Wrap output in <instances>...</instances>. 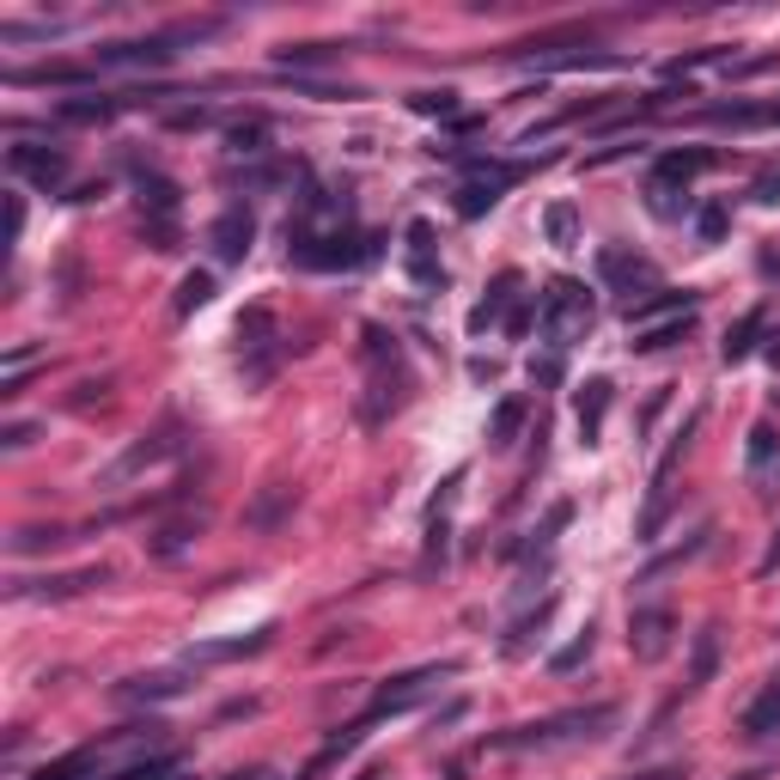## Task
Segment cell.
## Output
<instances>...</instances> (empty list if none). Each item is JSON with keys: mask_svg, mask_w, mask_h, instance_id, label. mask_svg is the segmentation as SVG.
Masks as SVG:
<instances>
[{"mask_svg": "<svg viewBox=\"0 0 780 780\" xmlns=\"http://www.w3.org/2000/svg\"><path fill=\"white\" fill-rule=\"evenodd\" d=\"M409 390H415V372H409L402 342L384 330V323H367V330H360V421L384 427L390 415L409 402Z\"/></svg>", "mask_w": 780, "mask_h": 780, "instance_id": "cell-1", "label": "cell"}, {"mask_svg": "<svg viewBox=\"0 0 780 780\" xmlns=\"http://www.w3.org/2000/svg\"><path fill=\"white\" fill-rule=\"evenodd\" d=\"M774 451H780V433L769 421H757V427H750V470H769Z\"/></svg>", "mask_w": 780, "mask_h": 780, "instance_id": "cell-44", "label": "cell"}, {"mask_svg": "<svg viewBox=\"0 0 780 780\" xmlns=\"http://www.w3.org/2000/svg\"><path fill=\"white\" fill-rule=\"evenodd\" d=\"M12 86H86L92 74L86 68H68V61H49V68H19V74H7Z\"/></svg>", "mask_w": 780, "mask_h": 780, "instance_id": "cell-32", "label": "cell"}, {"mask_svg": "<svg viewBox=\"0 0 780 780\" xmlns=\"http://www.w3.org/2000/svg\"><path fill=\"white\" fill-rule=\"evenodd\" d=\"M464 172H470V177H464V189H458V214L464 220H482L488 207L530 172V165H518V159H482V153H476V159H464Z\"/></svg>", "mask_w": 780, "mask_h": 780, "instance_id": "cell-7", "label": "cell"}, {"mask_svg": "<svg viewBox=\"0 0 780 780\" xmlns=\"http://www.w3.org/2000/svg\"><path fill=\"white\" fill-rule=\"evenodd\" d=\"M708 165H720V153H708V147H689V153H665V159L653 165V177H665V184H689V177H701Z\"/></svg>", "mask_w": 780, "mask_h": 780, "instance_id": "cell-25", "label": "cell"}, {"mask_svg": "<svg viewBox=\"0 0 780 780\" xmlns=\"http://www.w3.org/2000/svg\"><path fill=\"white\" fill-rule=\"evenodd\" d=\"M530 379H537V384H555V379H562V354H549V360H530Z\"/></svg>", "mask_w": 780, "mask_h": 780, "instance_id": "cell-52", "label": "cell"}, {"mask_svg": "<svg viewBox=\"0 0 780 780\" xmlns=\"http://www.w3.org/2000/svg\"><path fill=\"white\" fill-rule=\"evenodd\" d=\"M750 195H757L762 207H780V165H769V172L757 177V189H750Z\"/></svg>", "mask_w": 780, "mask_h": 780, "instance_id": "cell-48", "label": "cell"}, {"mask_svg": "<svg viewBox=\"0 0 780 780\" xmlns=\"http://www.w3.org/2000/svg\"><path fill=\"white\" fill-rule=\"evenodd\" d=\"M762 574H780V537L769 543V555H762Z\"/></svg>", "mask_w": 780, "mask_h": 780, "instance_id": "cell-54", "label": "cell"}, {"mask_svg": "<svg viewBox=\"0 0 780 780\" xmlns=\"http://www.w3.org/2000/svg\"><path fill=\"white\" fill-rule=\"evenodd\" d=\"M725 232H732V214H725L720 202H708V207H695V238L701 244H720Z\"/></svg>", "mask_w": 780, "mask_h": 780, "instance_id": "cell-43", "label": "cell"}, {"mask_svg": "<svg viewBox=\"0 0 780 780\" xmlns=\"http://www.w3.org/2000/svg\"><path fill=\"white\" fill-rule=\"evenodd\" d=\"M701 116L720 128H780V104H713Z\"/></svg>", "mask_w": 780, "mask_h": 780, "instance_id": "cell-23", "label": "cell"}, {"mask_svg": "<svg viewBox=\"0 0 780 780\" xmlns=\"http://www.w3.org/2000/svg\"><path fill=\"white\" fill-rule=\"evenodd\" d=\"M104 390H110V379H98V384L86 379V384H80V390H74V397H68V409H92V397H104Z\"/></svg>", "mask_w": 780, "mask_h": 780, "instance_id": "cell-51", "label": "cell"}, {"mask_svg": "<svg viewBox=\"0 0 780 780\" xmlns=\"http://www.w3.org/2000/svg\"><path fill=\"white\" fill-rule=\"evenodd\" d=\"M360 780H384V774H360Z\"/></svg>", "mask_w": 780, "mask_h": 780, "instance_id": "cell-57", "label": "cell"}, {"mask_svg": "<svg viewBox=\"0 0 780 780\" xmlns=\"http://www.w3.org/2000/svg\"><path fill=\"white\" fill-rule=\"evenodd\" d=\"M671 634H677V616H671L665 604H641L628 616V653L641 659V665H659V659L671 653Z\"/></svg>", "mask_w": 780, "mask_h": 780, "instance_id": "cell-11", "label": "cell"}, {"mask_svg": "<svg viewBox=\"0 0 780 780\" xmlns=\"http://www.w3.org/2000/svg\"><path fill=\"white\" fill-rule=\"evenodd\" d=\"M269 646H275V628H251V634H232V641H195V646H184V671L256 659V653H269Z\"/></svg>", "mask_w": 780, "mask_h": 780, "instance_id": "cell-13", "label": "cell"}, {"mask_svg": "<svg viewBox=\"0 0 780 780\" xmlns=\"http://www.w3.org/2000/svg\"><path fill=\"white\" fill-rule=\"evenodd\" d=\"M184 677H177V671H165V677H128V683H116V695L123 701H177L184 695Z\"/></svg>", "mask_w": 780, "mask_h": 780, "instance_id": "cell-28", "label": "cell"}, {"mask_svg": "<svg viewBox=\"0 0 780 780\" xmlns=\"http://www.w3.org/2000/svg\"><path fill=\"white\" fill-rule=\"evenodd\" d=\"M116 110H123V98H61L56 104V116L74 123V128H98V123H110Z\"/></svg>", "mask_w": 780, "mask_h": 780, "instance_id": "cell-26", "label": "cell"}, {"mask_svg": "<svg viewBox=\"0 0 780 780\" xmlns=\"http://www.w3.org/2000/svg\"><path fill=\"white\" fill-rule=\"evenodd\" d=\"M207 530V513H184V518H165V525H153L147 537V555L153 562H177L184 549H195V537Z\"/></svg>", "mask_w": 780, "mask_h": 780, "instance_id": "cell-18", "label": "cell"}, {"mask_svg": "<svg viewBox=\"0 0 780 780\" xmlns=\"http://www.w3.org/2000/svg\"><path fill=\"white\" fill-rule=\"evenodd\" d=\"M287 256L299 269H318V275H335V269H360L379 256V238L367 232H323V238H305V232H287Z\"/></svg>", "mask_w": 780, "mask_h": 780, "instance_id": "cell-5", "label": "cell"}, {"mask_svg": "<svg viewBox=\"0 0 780 780\" xmlns=\"http://www.w3.org/2000/svg\"><path fill=\"white\" fill-rule=\"evenodd\" d=\"M738 725H744V738H757V744H762V738H780V677L762 689L757 701H750Z\"/></svg>", "mask_w": 780, "mask_h": 780, "instance_id": "cell-24", "label": "cell"}, {"mask_svg": "<svg viewBox=\"0 0 780 780\" xmlns=\"http://www.w3.org/2000/svg\"><path fill=\"white\" fill-rule=\"evenodd\" d=\"M293 506H299V488H287V482H269L251 506H244V525H251V530H281V518H287Z\"/></svg>", "mask_w": 780, "mask_h": 780, "instance_id": "cell-20", "label": "cell"}, {"mask_svg": "<svg viewBox=\"0 0 780 780\" xmlns=\"http://www.w3.org/2000/svg\"><path fill=\"white\" fill-rule=\"evenodd\" d=\"M518 427H525V397H500L488 415V446H513Z\"/></svg>", "mask_w": 780, "mask_h": 780, "instance_id": "cell-30", "label": "cell"}, {"mask_svg": "<svg viewBox=\"0 0 780 780\" xmlns=\"http://www.w3.org/2000/svg\"><path fill=\"white\" fill-rule=\"evenodd\" d=\"M597 281H604L610 293L641 299V287L653 293V263H646V256H634V251H616V244H604V251H597Z\"/></svg>", "mask_w": 780, "mask_h": 780, "instance_id": "cell-15", "label": "cell"}, {"mask_svg": "<svg viewBox=\"0 0 780 780\" xmlns=\"http://www.w3.org/2000/svg\"><path fill=\"white\" fill-rule=\"evenodd\" d=\"M207 123H214V110H207V104H184V110L165 116V128H207Z\"/></svg>", "mask_w": 780, "mask_h": 780, "instance_id": "cell-47", "label": "cell"}, {"mask_svg": "<svg viewBox=\"0 0 780 780\" xmlns=\"http://www.w3.org/2000/svg\"><path fill=\"white\" fill-rule=\"evenodd\" d=\"M226 780H244V774H226Z\"/></svg>", "mask_w": 780, "mask_h": 780, "instance_id": "cell-58", "label": "cell"}, {"mask_svg": "<svg viewBox=\"0 0 780 780\" xmlns=\"http://www.w3.org/2000/svg\"><path fill=\"white\" fill-rule=\"evenodd\" d=\"M769 354H774V360H780V335H774V342H769Z\"/></svg>", "mask_w": 780, "mask_h": 780, "instance_id": "cell-56", "label": "cell"}, {"mask_svg": "<svg viewBox=\"0 0 780 780\" xmlns=\"http://www.w3.org/2000/svg\"><path fill=\"white\" fill-rule=\"evenodd\" d=\"M140 238H153V251H177V220H140Z\"/></svg>", "mask_w": 780, "mask_h": 780, "instance_id": "cell-46", "label": "cell"}, {"mask_svg": "<svg viewBox=\"0 0 780 780\" xmlns=\"http://www.w3.org/2000/svg\"><path fill=\"white\" fill-rule=\"evenodd\" d=\"M207 244H214V256H220L226 269H238L244 256H251V244H256V214H251L244 202H232L226 214L207 226Z\"/></svg>", "mask_w": 780, "mask_h": 780, "instance_id": "cell-12", "label": "cell"}, {"mask_svg": "<svg viewBox=\"0 0 780 780\" xmlns=\"http://www.w3.org/2000/svg\"><path fill=\"white\" fill-rule=\"evenodd\" d=\"M335 56H342V43H287V49H275V68L305 74V68H323V61H335Z\"/></svg>", "mask_w": 780, "mask_h": 780, "instance_id": "cell-29", "label": "cell"}, {"mask_svg": "<svg viewBox=\"0 0 780 780\" xmlns=\"http://www.w3.org/2000/svg\"><path fill=\"white\" fill-rule=\"evenodd\" d=\"M177 451H184V421H177V415H165V421L153 427V433H140L116 464H104V470H98V488H128L135 476H147L153 464L177 458Z\"/></svg>", "mask_w": 780, "mask_h": 780, "instance_id": "cell-6", "label": "cell"}, {"mask_svg": "<svg viewBox=\"0 0 780 780\" xmlns=\"http://www.w3.org/2000/svg\"><path fill=\"white\" fill-rule=\"evenodd\" d=\"M537 61V68H622V56H610V49H567V56H525Z\"/></svg>", "mask_w": 780, "mask_h": 780, "instance_id": "cell-36", "label": "cell"}, {"mask_svg": "<svg viewBox=\"0 0 780 780\" xmlns=\"http://www.w3.org/2000/svg\"><path fill=\"white\" fill-rule=\"evenodd\" d=\"M695 330V318H671V323H653V330H634V354H665L671 342H683V335Z\"/></svg>", "mask_w": 780, "mask_h": 780, "instance_id": "cell-31", "label": "cell"}, {"mask_svg": "<svg viewBox=\"0 0 780 780\" xmlns=\"http://www.w3.org/2000/svg\"><path fill=\"white\" fill-rule=\"evenodd\" d=\"M402 238H409V281L421 293H439V287H446V269L433 263V226H427V220H409Z\"/></svg>", "mask_w": 780, "mask_h": 780, "instance_id": "cell-19", "label": "cell"}, {"mask_svg": "<svg viewBox=\"0 0 780 780\" xmlns=\"http://www.w3.org/2000/svg\"><path fill=\"white\" fill-rule=\"evenodd\" d=\"M31 439H37V421H12L7 433H0V446H7V451H25Z\"/></svg>", "mask_w": 780, "mask_h": 780, "instance_id": "cell-50", "label": "cell"}, {"mask_svg": "<svg viewBox=\"0 0 780 780\" xmlns=\"http://www.w3.org/2000/svg\"><path fill=\"white\" fill-rule=\"evenodd\" d=\"M757 335H762V311H744V318H738V330H725V367H732V360H744L750 348H757Z\"/></svg>", "mask_w": 780, "mask_h": 780, "instance_id": "cell-39", "label": "cell"}, {"mask_svg": "<svg viewBox=\"0 0 780 780\" xmlns=\"http://www.w3.org/2000/svg\"><path fill=\"white\" fill-rule=\"evenodd\" d=\"M634 780H683L677 769H653V774H634Z\"/></svg>", "mask_w": 780, "mask_h": 780, "instance_id": "cell-55", "label": "cell"}, {"mask_svg": "<svg viewBox=\"0 0 780 780\" xmlns=\"http://www.w3.org/2000/svg\"><path fill=\"white\" fill-rule=\"evenodd\" d=\"M172 31H159V37H128V43H104L92 49V61L98 68H172Z\"/></svg>", "mask_w": 780, "mask_h": 780, "instance_id": "cell-14", "label": "cell"}, {"mask_svg": "<svg viewBox=\"0 0 780 780\" xmlns=\"http://www.w3.org/2000/svg\"><path fill=\"white\" fill-rule=\"evenodd\" d=\"M56 543H74L61 525H25V530H12V555H43V549H56Z\"/></svg>", "mask_w": 780, "mask_h": 780, "instance_id": "cell-38", "label": "cell"}, {"mask_svg": "<svg viewBox=\"0 0 780 780\" xmlns=\"http://www.w3.org/2000/svg\"><path fill=\"white\" fill-rule=\"evenodd\" d=\"M592 318H597V305H592V293H585V281L555 275L549 287H543V299H537V330H543V342H549L555 354H567L574 342H585Z\"/></svg>", "mask_w": 780, "mask_h": 780, "instance_id": "cell-3", "label": "cell"}, {"mask_svg": "<svg viewBox=\"0 0 780 780\" xmlns=\"http://www.w3.org/2000/svg\"><path fill=\"white\" fill-rule=\"evenodd\" d=\"M281 354H287V348H281L275 311H269V305H244L238 311V367H244V384L263 390L281 372Z\"/></svg>", "mask_w": 780, "mask_h": 780, "instance_id": "cell-4", "label": "cell"}, {"mask_svg": "<svg viewBox=\"0 0 780 780\" xmlns=\"http://www.w3.org/2000/svg\"><path fill=\"white\" fill-rule=\"evenodd\" d=\"M232 153H238V159H263L269 153V116H244V123H232Z\"/></svg>", "mask_w": 780, "mask_h": 780, "instance_id": "cell-33", "label": "cell"}, {"mask_svg": "<svg viewBox=\"0 0 780 780\" xmlns=\"http://www.w3.org/2000/svg\"><path fill=\"white\" fill-rule=\"evenodd\" d=\"M713 671H720V628H701L695 634V659H689V695H695V689H708L713 683Z\"/></svg>", "mask_w": 780, "mask_h": 780, "instance_id": "cell-27", "label": "cell"}, {"mask_svg": "<svg viewBox=\"0 0 780 780\" xmlns=\"http://www.w3.org/2000/svg\"><path fill=\"white\" fill-rule=\"evenodd\" d=\"M549 610H555V597H543V604L530 610V616H518V622H513V634H506V653H525V646H530V634H537L543 622H549Z\"/></svg>", "mask_w": 780, "mask_h": 780, "instance_id": "cell-42", "label": "cell"}, {"mask_svg": "<svg viewBox=\"0 0 780 780\" xmlns=\"http://www.w3.org/2000/svg\"><path fill=\"white\" fill-rule=\"evenodd\" d=\"M689 433H695V415H689V421H683V433L665 446V458L653 464V494H646V513H641V543H653L659 530H665V513H671V476H677V458H683Z\"/></svg>", "mask_w": 780, "mask_h": 780, "instance_id": "cell-10", "label": "cell"}, {"mask_svg": "<svg viewBox=\"0 0 780 780\" xmlns=\"http://www.w3.org/2000/svg\"><path fill=\"white\" fill-rule=\"evenodd\" d=\"M7 172L12 177H25L31 189H43V195H56L61 184H68V153H56V147H37V140H19V147H7Z\"/></svg>", "mask_w": 780, "mask_h": 780, "instance_id": "cell-9", "label": "cell"}, {"mask_svg": "<svg viewBox=\"0 0 780 780\" xmlns=\"http://www.w3.org/2000/svg\"><path fill=\"white\" fill-rule=\"evenodd\" d=\"M513 287H518V275H500V281H494V293L470 311V335H482V330H494V323H500V311H506V299H513Z\"/></svg>", "mask_w": 780, "mask_h": 780, "instance_id": "cell-35", "label": "cell"}, {"mask_svg": "<svg viewBox=\"0 0 780 780\" xmlns=\"http://www.w3.org/2000/svg\"><path fill=\"white\" fill-rule=\"evenodd\" d=\"M135 202H140V214L147 220H177V207H184V189L172 184L165 172H153V165H135Z\"/></svg>", "mask_w": 780, "mask_h": 780, "instance_id": "cell-17", "label": "cell"}, {"mask_svg": "<svg viewBox=\"0 0 780 780\" xmlns=\"http://www.w3.org/2000/svg\"><path fill=\"white\" fill-rule=\"evenodd\" d=\"M214 299V275H202V269H189L184 281H177V299H172V311L177 318H195V311Z\"/></svg>", "mask_w": 780, "mask_h": 780, "instance_id": "cell-34", "label": "cell"}, {"mask_svg": "<svg viewBox=\"0 0 780 780\" xmlns=\"http://www.w3.org/2000/svg\"><path fill=\"white\" fill-rule=\"evenodd\" d=\"M610 379H585L579 397H574V415H579V439L585 446H597V433H604V415H610Z\"/></svg>", "mask_w": 780, "mask_h": 780, "instance_id": "cell-21", "label": "cell"}, {"mask_svg": "<svg viewBox=\"0 0 780 780\" xmlns=\"http://www.w3.org/2000/svg\"><path fill=\"white\" fill-rule=\"evenodd\" d=\"M409 110H421V116H458V92H451V86H439V92H415Z\"/></svg>", "mask_w": 780, "mask_h": 780, "instance_id": "cell-45", "label": "cell"}, {"mask_svg": "<svg viewBox=\"0 0 780 780\" xmlns=\"http://www.w3.org/2000/svg\"><path fill=\"white\" fill-rule=\"evenodd\" d=\"M592 646H597V641H592V628H585V634H574V641H567L562 653L549 659V671H555V677H574V671L585 665V659H592Z\"/></svg>", "mask_w": 780, "mask_h": 780, "instance_id": "cell-41", "label": "cell"}, {"mask_svg": "<svg viewBox=\"0 0 780 780\" xmlns=\"http://www.w3.org/2000/svg\"><path fill=\"white\" fill-rule=\"evenodd\" d=\"M604 725H616V701H592V708H567L549 713V720H530L513 725V732H488L482 738V757H506V750H555V744H579V738H597Z\"/></svg>", "mask_w": 780, "mask_h": 780, "instance_id": "cell-2", "label": "cell"}, {"mask_svg": "<svg viewBox=\"0 0 780 780\" xmlns=\"http://www.w3.org/2000/svg\"><path fill=\"white\" fill-rule=\"evenodd\" d=\"M543 232H549V244H562V251H567V244H579V214L567 202H555L549 214H543Z\"/></svg>", "mask_w": 780, "mask_h": 780, "instance_id": "cell-40", "label": "cell"}, {"mask_svg": "<svg viewBox=\"0 0 780 780\" xmlns=\"http://www.w3.org/2000/svg\"><path fill=\"white\" fill-rule=\"evenodd\" d=\"M530 330V311H513V318H506V335H513V342H518V335H525Z\"/></svg>", "mask_w": 780, "mask_h": 780, "instance_id": "cell-53", "label": "cell"}, {"mask_svg": "<svg viewBox=\"0 0 780 780\" xmlns=\"http://www.w3.org/2000/svg\"><path fill=\"white\" fill-rule=\"evenodd\" d=\"M671 318H695V293L653 287V293L628 299V330H653V323H671Z\"/></svg>", "mask_w": 780, "mask_h": 780, "instance_id": "cell-16", "label": "cell"}, {"mask_svg": "<svg viewBox=\"0 0 780 780\" xmlns=\"http://www.w3.org/2000/svg\"><path fill=\"white\" fill-rule=\"evenodd\" d=\"M104 579H110L104 567H86V574H68V579H12V597H80Z\"/></svg>", "mask_w": 780, "mask_h": 780, "instance_id": "cell-22", "label": "cell"}, {"mask_svg": "<svg viewBox=\"0 0 780 780\" xmlns=\"http://www.w3.org/2000/svg\"><path fill=\"white\" fill-rule=\"evenodd\" d=\"M92 769H98V750H68V757L43 762V769H37V780H86Z\"/></svg>", "mask_w": 780, "mask_h": 780, "instance_id": "cell-37", "label": "cell"}, {"mask_svg": "<svg viewBox=\"0 0 780 780\" xmlns=\"http://www.w3.org/2000/svg\"><path fill=\"white\" fill-rule=\"evenodd\" d=\"M446 677H458V659H446V665H421V671H402V677H390L379 695H372V708H367V720H384V713H402V708H415V701L427 695L433 683H446Z\"/></svg>", "mask_w": 780, "mask_h": 780, "instance_id": "cell-8", "label": "cell"}, {"mask_svg": "<svg viewBox=\"0 0 780 780\" xmlns=\"http://www.w3.org/2000/svg\"><path fill=\"white\" fill-rule=\"evenodd\" d=\"M19 232H25V202L7 195V251H19Z\"/></svg>", "mask_w": 780, "mask_h": 780, "instance_id": "cell-49", "label": "cell"}]
</instances>
